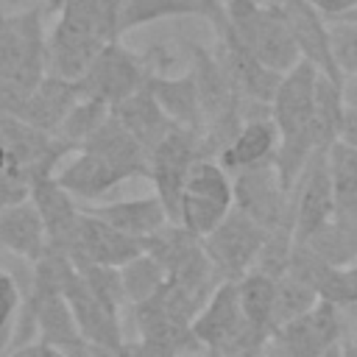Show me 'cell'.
<instances>
[{"instance_id":"obj_1","label":"cell","mask_w":357,"mask_h":357,"mask_svg":"<svg viewBox=\"0 0 357 357\" xmlns=\"http://www.w3.org/2000/svg\"><path fill=\"white\" fill-rule=\"evenodd\" d=\"M45 17V3L20 14L0 8V106L6 112L17 114L22 100L47 75Z\"/></svg>"},{"instance_id":"obj_2","label":"cell","mask_w":357,"mask_h":357,"mask_svg":"<svg viewBox=\"0 0 357 357\" xmlns=\"http://www.w3.org/2000/svg\"><path fill=\"white\" fill-rule=\"evenodd\" d=\"M318 70L310 61L296 64L290 73L282 75V84L271 100V117L279 128V151H276V170L287 192H293L301 170L307 167L310 156L315 153L310 120L315 106V86Z\"/></svg>"},{"instance_id":"obj_3","label":"cell","mask_w":357,"mask_h":357,"mask_svg":"<svg viewBox=\"0 0 357 357\" xmlns=\"http://www.w3.org/2000/svg\"><path fill=\"white\" fill-rule=\"evenodd\" d=\"M229 25L237 33V39L273 73H290L296 64H301V50L282 20V14L268 6L265 0L243 6V8H226Z\"/></svg>"},{"instance_id":"obj_4","label":"cell","mask_w":357,"mask_h":357,"mask_svg":"<svg viewBox=\"0 0 357 357\" xmlns=\"http://www.w3.org/2000/svg\"><path fill=\"white\" fill-rule=\"evenodd\" d=\"M153 67L156 64H151L148 56H139V53L128 50L120 39H114V42L103 45V50L95 56L89 70L78 81V92H81V98L100 100L109 109H114L148 84Z\"/></svg>"},{"instance_id":"obj_5","label":"cell","mask_w":357,"mask_h":357,"mask_svg":"<svg viewBox=\"0 0 357 357\" xmlns=\"http://www.w3.org/2000/svg\"><path fill=\"white\" fill-rule=\"evenodd\" d=\"M198 159H212V153L206 148L204 131H195V128H173L151 153L148 178L153 181L156 195L167 206V215L173 223L178 220V204H181L187 173Z\"/></svg>"},{"instance_id":"obj_6","label":"cell","mask_w":357,"mask_h":357,"mask_svg":"<svg viewBox=\"0 0 357 357\" xmlns=\"http://www.w3.org/2000/svg\"><path fill=\"white\" fill-rule=\"evenodd\" d=\"M0 142L8 153V173L20 176L28 184H33L36 178L53 176V167L59 165V159L78 151L59 134L33 128L11 114H0Z\"/></svg>"},{"instance_id":"obj_7","label":"cell","mask_w":357,"mask_h":357,"mask_svg":"<svg viewBox=\"0 0 357 357\" xmlns=\"http://www.w3.org/2000/svg\"><path fill=\"white\" fill-rule=\"evenodd\" d=\"M346 337L343 310L332 301H318L310 312L279 326L271 335L268 351L276 357H324Z\"/></svg>"},{"instance_id":"obj_8","label":"cell","mask_w":357,"mask_h":357,"mask_svg":"<svg viewBox=\"0 0 357 357\" xmlns=\"http://www.w3.org/2000/svg\"><path fill=\"white\" fill-rule=\"evenodd\" d=\"M268 240V229L251 220L245 212L231 209L223 223L204 237V248L223 282H237L254 271L257 257Z\"/></svg>"},{"instance_id":"obj_9","label":"cell","mask_w":357,"mask_h":357,"mask_svg":"<svg viewBox=\"0 0 357 357\" xmlns=\"http://www.w3.org/2000/svg\"><path fill=\"white\" fill-rule=\"evenodd\" d=\"M231 178H234V209L245 212L268 231L284 226L293 229V198L279 178L276 162L240 170Z\"/></svg>"},{"instance_id":"obj_10","label":"cell","mask_w":357,"mask_h":357,"mask_svg":"<svg viewBox=\"0 0 357 357\" xmlns=\"http://www.w3.org/2000/svg\"><path fill=\"white\" fill-rule=\"evenodd\" d=\"M293 231L296 243L310 240L335 220V192L329 176V151H315L301 170L293 192Z\"/></svg>"},{"instance_id":"obj_11","label":"cell","mask_w":357,"mask_h":357,"mask_svg":"<svg viewBox=\"0 0 357 357\" xmlns=\"http://www.w3.org/2000/svg\"><path fill=\"white\" fill-rule=\"evenodd\" d=\"M268 6H273L282 20L287 22L301 59L310 61L321 75L343 84L335 59H332V45H329V20L310 3V0H265Z\"/></svg>"},{"instance_id":"obj_12","label":"cell","mask_w":357,"mask_h":357,"mask_svg":"<svg viewBox=\"0 0 357 357\" xmlns=\"http://www.w3.org/2000/svg\"><path fill=\"white\" fill-rule=\"evenodd\" d=\"M145 251L142 240L103 223L100 218L89 215L84 209L75 237L70 243V259L73 262H89V265H109V268H123L134 257Z\"/></svg>"},{"instance_id":"obj_13","label":"cell","mask_w":357,"mask_h":357,"mask_svg":"<svg viewBox=\"0 0 357 357\" xmlns=\"http://www.w3.org/2000/svg\"><path fill=\"white\" fill-rule=\"evenodd\" d=\"M103 45L109 42L95 31L59 17L47 36V75L78 84L95 61V56L103 50Z\"/></svg>"},{"instance_id":"obj_14","label":"cell","mask_w":357,"mask_h":357,"mask_svg":"<svg viewBox=\"0 0 357 357\" xmlns=\"http://www.w3.org/2000/svg\"><path fill=\"white\" fill-rule=\"evenodd\" d=\"M64 298L75 315V324L81 329V335L98 346L114 349L120 351L126 346L123 329H120V318H117V307L106 304L98 293H92V287L84 282V276L73 268V273L64 282Z\"/></svg>"},{"instance_id":"obj_15","label":"cell","mask_w":357,"mask_h":357,"mask_svg":"<svg viewBox=\"0 0 357 357\" xmlns=\"http://www.w3.org/2000/svg\"><path fill=\"white\" fill-rule=\"evenodd\" d=\"M39 215H42V223H45V231H47V245L53 248H61L70 254V243L75 237V229H78V220L84 215V206L59 184L56 176H45V178H36L31 184V195H28Z\"/></svg>"},{"instance_id":"obj_16","label":"cell","mask_w":357,"mask_h":357,"mask_svg":"<svg viewBox=\"0 0 357 357\" xmlns=\"http://www.w3.org/2000/svg\"><path fill=\"white\" fill-rule=\"evenodd\" d=\"M89 215L100 218L103 223L137 237V240H148L151 234H156L159 229H165L170 220L167 206L162 204V198L153 195H142V198H128V201H103V204H86L84 206Z\"/></svg>"},{"instance_id":"obj_17","label":"cell","mask_w":357,"mask_h":357,"mask_svg":"<svg viewBox=\"0 0 357 357\" xmlns=\"http://www.w3.org/2000/svg\"><path fill=\"white\" fill-rule=\"evenodd\" d=\"M56 178L75 201H98L100 195H106L112 187L123 184L131 176L98 153L75 151L73 159L61 167V173Z\"/></svg>"},{"instance_id":"obj_18","label":"cell","mask_w":357,"mask_h":357,"mask_svg":"<svg viewBox=\"0 0 357 357\" xmlns=\"http://www.w3.org/2000/svg\"><path fill=\"white\" fill-rule=\"evenodd\" d=\"M81 100L78 84L56 78V75H45L42 84L25 98L22 109L17 112V117L33 128L50 131L56 134L64 123V117L73 112V106Z\"/></svg>"},{"instance_id":"obj_19","label":"cell","mask_w":357,"mask_h":357,"mask_svg":"<svg viewBox=\"0 0 357 357\" xmlns=\"http://www.w3.org/2000/svg\"><path fill=\"white\" fill-rule=\"evenodd\" d=\"M279 151V128L273 123L271 114L265 117H251L243 123V128L237 131V137L226 145V151L218 156V162L234 176L240 170L273 162Z\"/></svg>"},{"instance_id":"obj_20","label":"cell","mask_w":357,"mask_h":357,"mask_svg":"<svg viewBox=\"0 0 357 357\" xmlns=\"http://www.w3.org/2000/svg\"><path fill=\"white\" fill-rule=\"evenodd\" d=\"M226 14V0H126L120 14V36L165 20L178 17H204L209 25H215Z\"/></svg>"},{"instance_id":"obj_21","label":"cell","mask_w":357,"mask_h":357,"mask_svg":"<svg viewBox=\"0 0 357 357\" xmlns=\"http://www.w3.org/2000/svg\"><path fill=\"white\" fill-rule=\"evenodd\" d=\"M0 245L28 262H36L47 251V231L31 198L17 201L0 212Z\"/></svg>"},{"instance_id":"obj_22","label":"cell","mask_w":357,"mask_h":357,"mask_svg":"<svg viewBox=\"0 0 357 357\" xmlns=\"http://www.w3.org/2000/svg\"><path fill=\"white\" fill-rule=\"evenodd\" d=\"M145 86L153 92L165 114L178 128L204 131V112H201V98H198V84L192 70H187L184 75H162L153 70Z\"/></svg>"},{"instance_id":"obj_23","label":"cell","mask_w":357,"mask_h":357,"mask_svg":"<svg viewBox=\"0 0 357 357\" xmlns=\"http://www.w3.org/2000/svg\"><path fill=\"white\" fill-rule=\"evenodd\" d=\"M112 114L134 134V139H137L148 153H153V148H156L173 128H178V126L165 114V109L159 106V100L153 98V92H151L148 86H142L137 95H131V98L123 100L120 106H114Z\"/></svg>"},{"instance_id":"obj_24","label":"cell","mask_w":357,"mask_h":357,"mask_svg":"<svg viewBox=\"0 0 357 357\" xmlns=\"http://www.w3.org/2000/svg\"><path fill=\"white\" fill-rule=\"evenodd\" d=\"M329 176L335 192V223L357 226V151L335 142L329 148Z\"/></svg>"},{"instance_id":"obj_25","label":"cell","mask_w":357,"mask_h":357,"mask_svg":"<svg viewBox=\"0 0 357 357\" xmlns=\"http://www.w3.org/2000/svg\"><path fill=\"white\" fill-rule=\"evenodd\" d=\"M343 84L318 75L315 86V106H312V120H310V134L315 151H329L337 137H340V120H343Z\"/></svg>"},{"instance_id":"obj_26","label":"cell","mask_w":357,"mask_h":357,"mask_svg":"<svg viewBox=\"0 0 357 357\" xmlns=\"http://www.w3.org/2000/svg\"><path fill=\"white\" fill-rule=\"evenodd\" d=\"M237 293H240V307L245 321L262 332V335H273V301H276V279L251 271L243 279H237Z\"/></svg>"},{"instance_id":"obj_27","label":"cell","mask_w":357,"mask_h":357,"mask_svg":"<svg viewBox=\"0 0 357 357\" xmlns=\"http://www.w3.org/2000/svg\"><path fill=\"white\" fill-rule=\"evenodd\" d=\"M126 0H64L61 11L56 17L73 20L106 42L120 39V14H123Z\"/></svg>"},{"instance_id":"obj_28","label":"cell","mask_w":357,"mask_h":357,"mask_svg":"<svg viewBox=\"0 0 357 357\" xmlns=\"http://www.w3.org/2000/svg\"><path fill=\"white\" fill-rule=\"evenodd\" d=\"M123 273V287H126V301L134 307L139 301H148L151 296H156L162 290V284L167 282V271L159 265V259H153L148 251H142L139 257H134L131 262H126L120 268Z\"/></svg>"},{"instance_id":"obj_29","label":"cell","mask_w":357,"mask_h":357,"mask_svg":"<svg viewBox=\"0 0 357 357\" xmlns=\"http://www.w3.org/2000/svg\"><path fill=\"white\" fill-rule=\"evenodd\" d=\"M304 243L335 268H349L357 262V226L332 220Z\"/></svg>"},{"instance_id":"obj_30","label":"cell","mask_w":357,"mask_h":357,"mask_svg":"<svg viewBox=\"0 0 357 357\" xmlns=\"http://www.w3.org/2000/svg\"><path fill=\"white\" fill-rule=\"evenodd\" d=\"M318 301H321V296H318V293H315L310 284H304L301 279H296V276L284 273L282 279H276L273 326L279 329V326H284V324L296 321L298 315L310 312V310H312ZM276 329H273V332H276Z\"/></svg>"},{"instance_id":"obj_31","label":"cell","mask_w":357,"mask_h":357,"mask_svg":"<svg viewBox=\"0 0 357 357\" xmlns=\"http://www.w3.org/2000/svg\"><path fill=\"white\" fill-rule=\"evenodd\" d=\"M109 117H112V109H109L106 103L81 98V100L73 106V112L64 117V123H61V128H59L56 134H59L61 139H67L70 145L81 148Z\"/></svg>"},{"instance_id":"obj_32","label":"cell","mask_w":357,"mask_h":357,"mask_svg":"<svg viewBox=\"0 0 357 357\" xmlns=\"http://www.w3.org/2000/svg\"><path fill=\"white\" fill-rule=\"evenodd\" d=\"M329 45L343 84L357 78V20H329Z\"/></svg>"},{"instance_id":"obj_33","label":"cell","mask_w":357,"mask_h":357,"mask_svg":"<svg viewBox=\"0 0 357 357\" xmlns=\"http://www.w3.org/2000/svg\"><path fill=\"white\" fill-rule=\"evenodd\" d=\"M75 271L84 276V282L92 287V293H98L106 304L117 307L126 304V287H123V273L120 268H109V265H89V262H73Z\"/></svg>"},{"instance_id":"obj_34","label":"cell","mask_w":357,"mask_h":357,"mask_svg":"<svg viewBox=\"0 0 357 357\" xmlns=\"http://www.w3.org/2000/svg\"><path fill=\"white\" fill-rule=\"evenodd\" d=\"M22 304V287L11 279V273H6L0 268V357L8 351L6 346H11V324H14V315Z\"/></svg>"},{"instance_id":"obj_35","label":"cell","mask_w":357,"mask_h":357,"mask_svg":"<svg viewBox=\"0 0 357 357\" xmlns=\"http://www.w3.org/2000/svg\"><path fill=\"white\" fill-rule=\"evenodd\" d=\"M3 357H67L59 346H50V343H45V340H31V343H25V346H14V349H8Z\"/></svg>"},{"instance_id":"obj_36","label":"cell","mask_w":357,"mask_h":357,"mask_svg":"<svg viewBox=\"0 0 357 357\" xmlns=\"http://www.w3.org/2000/svg\"><path fill=\"white\" fill-rule=\"evenodd\" d=\"M337 142H343V145H349V148L357 151V106H351V103L343 106V120H340V137H337Z\"/></svg>"},{"instance_id":"obj_37","label":"cell","mask_w":357,"mask_h":357,"mask_svg":"<svg viewBox=\"0 0 357 357\" xmlns=\"http://www.w3.org/2000/svg\"><path fill=\"white\" fill-rule=\"evenodd\" d=\"M326 20H340L351 11H357V0H310Z\"/></svg>"},{"instance_id":"obj_38","label":"cell","mask_w":357,"mask_h":357,"mask_svg":"<svg viewBox=\"0 0 357 357\" xmlns=\"http://www.w3.org/2000/svg\"><path fill=\"white\" fill-rule=\"evenodd\" d=\"M340 354H343V357H357V343H351V340L343 337V343H340Z\"/></svg>"},{"instance_id":"obj_39","label":"cell","mask_w":357,"mask_h":357,"mask_svg":"<svg viewBox=\"0 0 357 357\" xmlns=\"http://www.w3.org/2000/svg\"><path fill=\"white\" fill-rule=\"evenodd\" d=\"M61 6H64V0H45V11H47V17H50V14H59Z\"/></svg>"},{"instance_id":"obj_40","label":"cell","mask_w":357,"mask_h":357,"mask_svg":"<svg viewBox=\"0 0 357 357\" xmlns=\"http://www.w3.org/2000/svg\"><path fill=\"white\" fill-rule=\"evenodd\" d=\"M8 173V153H6V148H3V142H0V178Z\"/></svg>"},{"instance_id":"obj_41","label":"cell","mask_w":357,"mask_h":357,"mask_svg":"<svg viewBox=\"0 0 357 357\" xmlns=\"http://www.w3.org/2000/svg\"><path fill=\"white\" fill-rule=\"evenodd\" d=\"M346 340H351V343H357V326H354L351 332H346Z\"/></svg>"},{"instance_id":"obj_42","label":"cell","mask_w":357,"mask_h":357,"mask_svg":"<svg viewBox=\"0 0 357 357\" xmlns=\"http://www.w3.org/2000/svg\"><path fill=\"white\" fill-rule=\"evenodd\" d=\"M324 357H343V354H340V346H335V349H332V351H326Z\"/></svg>"}]
</instances>
